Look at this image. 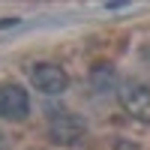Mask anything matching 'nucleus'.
Returning <instances> with one entry per match:
<instances>
[{"label":"nucleus","instance_id":"f03ea898","mask_svg":"<svg viewBox=\"0 0 150 150\" xmlns=\"http://www.w3.org/2000/svg\"><path fill=\"white\" fill-rule=\"evenodd\" d=\"M30 84L39 93H45V96H57V93L69 90V75H66V69L60 63H48V60H42V63H33L30 66Z\"/></svg>","mask_w":150,"mask_h":150},{"label":"nucleus","instance_id":"f257e3e1","mask_svg":"<svg viewBox=\"0 0 150 150\" xmlns=\"http://www.w3.org/2000/svg\"><path fill=\"white\" fill-rule=\"evenodd\" d=\"M48 138L60 147H78L87 138V120L72 111H57L48 117Z\"/></svg>","mask_w":150,"mask_h":150},{"label":"nucleus","instance_id":"423d86ee","mask_svg":"<svg viewBox=\"0 0 150 150\" xmlns=\"http://www.w3.org/2000/svg\"><path fill=\"white\" fill-rule=\"evenodd\" d=\"M0 150H9V147H6V138H3V132H0Z\"/></svg>","mask_w":150,"mask_h":150},{"label":"nucleus","instance_id":"39448f33","mask_svg":"<svg viewBox=\"0 0 150 150\" xmlns=\"http://www.w3.org/2000/svg\"><path fill=\"white\" fill-rule=\"evenodd\" d=\"M9 24H18V18H3V21H0V27H9Z\"/></svg>","mask_w":150,"mask_h":150},{"label":"nucleus","instance_id":"20e7f679","mask_svg":"<svg viewBox=\"0 0 150 150\" xmlns=\"http://www.w3.org/2000/svg\"><path fill=\"white\" fill-rule=\"evenodd\" d=\"M117 99H120V108L126 111L132 120L150 126V87L147 84H138V81L123 84L117 90Z\"/></svg>","mask_w":150,"mask_h":150},{"label":"nucleus","instance_id":"7ed1b4c3","mask_svg":"<svg viewBox=\"0 0 150 150\" xmlns=\"http://www.w3.org/2000/svg\"><path fill=\"white\" fill-rule=\"evenodd\" d=\"M30 117V96L21 84L15 81H6L0 84V120H12V123H21Z\"/></svg>","mask_w":150,"mask_h":150}]
</instances>
